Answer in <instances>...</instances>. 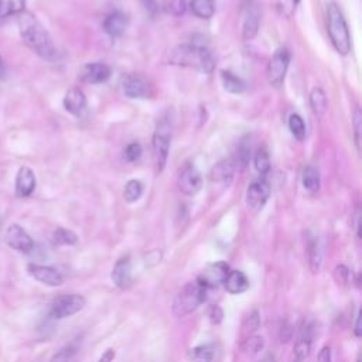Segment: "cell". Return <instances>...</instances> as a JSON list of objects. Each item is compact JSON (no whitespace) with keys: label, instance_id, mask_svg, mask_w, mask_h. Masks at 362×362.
<instances>
[{"label":"cell","instance_id":"26","mask_svg":"<svg viewBox=\"0 0 362 362\" xmlns=\"http://www.w3.org/2000/svg\"><path fill=\"white\" fill-rule=\"evenodd\" d=\"M310 107L316 116H321L327 109V96L321 88H314L310 93Z\"/></svg>","mask_w":362,"mask_h":362},{"label":"cell","instance_id":"31","mask_svg":"<svg viewBox=\"0 0 362 362\" xmlns=\"http://www.w3.org/2000/svg\"><path fill=\"white\" fill-rule=\"evenodd\" d=\"M143 194V185L139 180H130L123 190V197L127 203H136Z\"/></svg>","mask_w":362,"mask_h":362},{"label":"cell","instance_id":"18","mask_svg":"<svg viewBox=\"0 0 362 362\" xmlns=\"http://www.w3.org/2000/svg\"><path fill=\"white\" fill-rule=\"evenodd\" d=\"M112 282L115 286L119 289H126L130 282H132V265H130V259L122 257L116 262V265L112 271Z\"/></svg>","mask_w":362,"mask_h":362},{"label":"cell","instance_id":"46","mask_svg":"<svg viewBox=\"0 0 362 362\" xmlns=\"http://www.w3.org/2000/svg\"><path fill=\"white\" fill-rule=\"evenodd\" d=\"M115 358V351L114 350H107L105 354L101 356L100 362H112Z\"/></svg>","mask_w":362,"mask_h":362},{"label":"cell","instance_id":"29","mask_svg":"<svg viewBox=\"0 0 362 362\" xmlns=\"http://www.w3.org/2000/svg\"><path fill=\"white\" fill-rule=\"evenodd\" d=\"M302 183L303 187L311 192L317 191L320 188V176L317 169H314L313 166H307L303 170V176H302Z\"/></svg>","mask_w":362,"mask_h":362},{"label":"cell","instance_id":"14","mask_svg":"<svg viewBox=\"0 0 362 362\" xmlns=\"http://www.w3.org/2000/svg\"><path fill=\"white\" fill-rule=\"evenodd\" d=\"M27 271L33 278L43 284L57 287L64 283V276L55 268L44 266V265H35V263H31V265H28Z\"/></svg>","mask_w":362,"mask_h":362},{"label":"cell","instance_id":"11","mask_svg":"<svg viewBox=\"0 0 362 362\" xmlns=\"http://www.w3.org/2000/svg\"><path fill=\"white\" fill-rule=\"evenodd\" d=\"M179 188L185 195H195L203 187V177L192 164H185L179 174Z\"/></svg>","mask_w":362,"mask_h":362},{"label":"cell","instance_id":"41","mask_svg":"<svg viewBox=\"0 0 362 362\" xmlns=\"http://www.w3.org/2000/svg\"><path fill=\"white\" fill-rule=\"evenodd\" d=\"M70 356H71V351L69 348L67 350H61L58 354H55L53 356V359L50 362H69Z\"/></svg>","mask_w":362,"mask_h":362},{"label":"cell","instance_id":"22","mask_svg":"<svg viewBox=\"0 0 362 362\" xmlns=\"http://www.w3.org/2000/svg\"><path fill=\"white\" fill-rule=\"evenodd\" d=\"M235 173V166L233 164V161L229 160H224L219 161L218 164L212 168L211 173H210V179L211 181L219 183V181H229L234 177Z\"/></svg>","mask_w":362,"mask_h":362},{"label":"cell","instance_id":"17","mask_svg":"<svg viewBox=\"0 0 362 362\" xmlns=\"http://www.w3.org/2000/svg\"><path fill=\"white\" fill-rule=\"evenodd\" d=\"M259 21H260V13L256 5H249L245 12L244 17V27H242V39L245 42L253 40L257 35L259 30Z\"/></svg>","mask_w":362,"mask_h":362},{"label":"cell","instance_id":"43","mask_svg":"<svg viewBox=\"0 0 362 362\" xmlns=\"http://www.w3.org/2000/svg\"><path fill=\"white\" fill-rule=\"evenodd\" d=\"M141 3L143 5L145 10L152 13V15H154L159 10V5H157L156 0H141Z\"/></svg>","mask_w":362,"mask_h":362},{"label":"cell","instance_id":"21","mask_svg":"<svg viewBox=\"0 0 362 362\" xmlns=\"http://www.w3.org/2000/svg\"><path fill=\"white\" fill-rule=\"evenodd\" d=\"M310 351H311V327L306 324L302 327L299 340L294 345V355L299 361H303L310 355Z\"/></svg>","mask_w":362,"mask_h":362},{"label":"cell","instance_id":"39","mask_svg":"<svg viewBox=\"0 0 362 362\" xmlns=\"http://www.w3.org/2000/svg\"><path fill=\"white\" fill-rule=\"evenodd\" d=\"M361 119H362L361 109L356 107L354 111V129H355V143H356L358 149H359V142H361Z\"/></svg>","mask_w":362,"mask_h":362},{"label":"cell","instance_id":"19","mask_svg":"<svg viewBox=\"0 0 362 362\" xmlns=\"http://www.w3.org/2000/svg\"><path fill=\"white\" fill-rule=\"evenodd\" d=\"M127 23L129 20L126 15H123L122 12H114L107 16L104 21V30L111 37H120L127 27Z\"/></svg>","mask_w":362,"mask_h":362},{"label":"cell","instance_id":"13","mask_svg":"<svg viewBox=\"0 0 362 362\" xmlns=\"http://www.w3.org/2000/svg\"><path fill=\"white\" fill-rule=\"evenodd\" d=\"M112 71L107 64L92 62L87 64L80 71V80L87 84H102L109 80Z\"/></svg>","mask_w":362,"mask_h":362},{"label":"cell","instance_id":"44","mask_svg":"<svg viewBox=\"0 0 362 362\" xmlns=\"http://www.w3.org/2000/svg\"><path fill=\"white\" fill-rule=\"evenodd\" d=\"M318 362H332V350L324 347L318 354Z\"/></svg>","mask_w":362,"mask_h":362},{"label":"cell","instance_id":"25","mask_svg":"<svg viewBox=\"0 0 362 362\" xmlns=\"http://www.w3.org/2000/svg\"><path fill=\"white\" fill-rule=\"evenodd\" d=\"M191 10L200 19H211L215 13V0H191Z\"/></svg>","mask_w":362,"mask_h":362},{"label":"cell","instance_id":"12","mask_svg":"<svg viewBox=\"0 0 362 362\" xmlns=\"http://www.w3.org/2000/svg\"><path fill=\"white\" fill-rule=\"evenodd\" d=\"M6 242L15 251L24 252V253L31 252V249L35 248V242H33L31 237L17 224H13L8 228Z\"/></svg>","mask_w":362,"mask_h":362},{"label":"cell","instance_id":"32","mask_svg":"<svg viewBox=\"0 0 362 362\" xmlns=\"http://www.w3.org/2000/svg\"><path fill=\"white\" fill-rule=\"evenodd\" d=\"M53 242L55 245H75L78 242V237L70 229L58 228L53 235Z\"/></svg>","mask_w":362,"mask_h":362},{"label":"cell","instance_id":"49","mask_svg":"<svg viewBox=\"0 0 362 362\" xmlns=\"http://www.w3.org/2000/svg\"><path fill=\"white\" fill-rule=\"evenodd\" d=\"M260 362H275V358L272 355H266Z\"/></svg>","mask_w":362,"mask_h":362},{"label":"cell","instance_id":"38","mask_svg":"<svg viewBox=\"0 0 362 362\" xmlns=\"http://www.w3.org/2000/svg\"><path fill=\"white\" fill-rule=\"evenodd\" d=\"M350 276H351V272H350V269H348L347 266H344V265H340V266H337V268L334 269V279H336V282H337L338 284H341V286H345V284L350 283Z\"/></svg>","mask_w":362,"mask_h":362},{"label":"cell","instance_id":"9","mask_svg":"<svg viewBox=\"0 0 362 362\" xmlns=\"http://www.w3.org/2000/svg\"><path fill=\"white\" fill-rule=\"evenodd\" d=\"M271 197V184L265 177L253 180L246 190V206L251 211L257 212L268 203Z\"/></svg>","mask_w":362,"mask_h":362},{"label":"cell","instance_id":"20","mask_svg":"<svg viewBox=\"0 0 362 362\" xmlns=\"http://www.w3.org/2000/svg\"><path fill=\"white\" fill-rule=\"evenodd\" d=\"M224 286L228 293L242 294L249 289V280L241 271H229Z\"/></svg>","mask_w":362,"mask_h":362},{"label":"cell","instance_id":"10","mask_svg":"<svg viewBox=\"0 0 362 362\" xmlns=\"http://www.w3.org/2000/svg\"><path fill=\"white\" fill-rule=\"evenodd\" d=\"M229 273V266L225 262H215L208 265L200 275L197 278V282H199L203 287L208 289H217L221 284H224L226 276Z\"/></svg>","mask_w":362,"mask_h":362},{"label":"cell","instance_id":"15","mask_svg":"<svg viewBox=\"0 0 362 362\" xmlns=\"http://www.w3.org/2000/svg\"><path fill=\"white\" fill-rule=\"evenodd\" d=\"M64 108L71 115L80 116L87 109V96L82 89L71 88L64 96Z\"/></svg>","mask_w":362,"mask_h":362},{"label":"cell","instance_id":"8","mask_svg":"<svg viewBox=\"0 0 362 362\" xmlns=\"http://www.w3.org/2000/svg\"><path fill=\"white\" fill-rule=\"evenodd\" d=\"M290 62V53L287 48H279L268 64V81L273 88H280L284 82L286 73Z\"/></svg>","mask_w":362,"mask_h":362},{"label":"cell","instance_id":"7","mask_svg":"<svg viewBox=\"0 0 362 362\" xmlns=\"http://www.w3.org/2000/svg\"><path fill=\"white\" fill-rule=\"evenodd\" d=\"M122 88L126 96L134 100H145L154 92L152 82L142 74H126L122 77Z\"/></svg>","mask_w":362,"mask_h":362},{"label":"cell","instance_id":"45","mask_svg":"<svg viewBox=\"0 0 362 362\" xmlns=\"http://www.w3.org/2000/svg\"><path fill=\"white\" fill-rule=\"evenodd\" d=\"M359 225H361V214H359V208H356L355 212H354V229H355V233H356V237H358V238L361 237Z\"/></svg>","mask_w":362,"mask_h":362},{"label":"cell","instance_id":"16","mask_svg":"<svg viewBox=\"0 0 362 362\" xmlns=\"http://www.w3.org/2000/svg\"><path fill=\"white\" fill-rule=\"evenodd\" d=\"M36 188V176L28 168H21L16 177V195L20 199L31 195Z\"/></svg>","mask_w":362,"mask_h":362},{"label":"cell","instance_id":"1","mask_svg":"<svg viewBox=\"0 0 362 362\" xmlns=\"http://www.w3.org/2000/svg\"><path fill=\"white\" fill-rule=\"evenodd\" d=\"M19 27L20 36L30 50L47 61H55L58 58V50L54 46L51 36L36 16L23 12L19 15Z\"/></svg>","mask_w":362,"mask_h":362},{"label":"cell","instance_id":"36","mask_svg":"<svg viewBox=\"0 0 362 362\" xmlns=\"http://www.w3.org/2000/svg\"><path fill=\"white\" fill-rule=\"evenodd\" d=\"M300 0H275L276 8L279 9V12L286 16V17H291L296 8H298Z\"/></svg>","mask_w":362,"mask_h":362},{"label":"cell","instance_id":"2","mask_svg":"<svg viewBox=\"0 0 362 362\" xmlns=\"http://www.w3.org/2000/svg\"><path fill=\"white\" fill-rule=\"evenodd\" d=\"M169 62L179 65V67L194 69L204 74L212 73L215 67L211 51L199 44H183L176 47L169 57Z\"/></svg>","mask_w":362,"mask_h":362},{"label":"cell","instance_id":"34","mask_svg":"<svg viewBox=\"0 0 362 362\" xmlns=\"http://www.w3.org/2000/svg\"><path fill=\"white\" fill-rule=\"evenodd\" d=\"M263 347H265V341H263L262 337H257V336H249L244 344V351L249 355H256L259 354Z\"/></svg>","mask_w":362,"mask_h":362},{"label":"cell","instance_id":"5","mask_svg":"<svg viewBox=\"0 0 362 362\" xmlns=\"http://www.w3.org/2000/svg\"><path fill=\"white\" fill-rule=\"evenodd\" d=\"M207 289L199 282L187 283L183 290L177 294L173 305V313L176 317H185L192 313L201 303L206 302Z\"/></svg>","mask_w":362,"mask_h":362},{"label":"cell","instance_id":"6","mask_svg":"<svg viewBox=\"0 0 362 362\" xmlns=\"http://www.w3.org/2000/svg\"><path fill=\"white\" fill-rule=\"evenodd\" d=\"M85 307V299L80 294H65L57 298L50 307V316L61 320L80 313Z\"/></svg>","mask_w":362,"mask_h":362},{"label":"cell","instance_id":"4","mask_svg":"<svg viewBox=\"0 0 362 362\" xmlns=\"http://www.w3.org/2000/svg\"><path fill=\"white\" fill-rule=\"evenodd\" d=\"M172 132L173 125L170 116H163L156 126L154 135H153V159L156 164V172L161 173L166 168L170 142H172Z\"/></svg>","mask_w":362,"mask_h":362},{"label":"cell","instance_id":"33","mask_svg":"<svg viewBox=\"0 0 362 362\" xmlns=\"http://www.w3.org/2000/svg\"><path fill=\"white\" fill-rule=\"evenodd\" d=\"M188 356L191 362H212L214 352L208 345H200L192 348Z\"/></svg>","mask_w":362,"mask_h":362},{"label":"cell","instance_id":"23","mask_svg":"<svg viewBox=\"0 0 362 362\" xmlns=\"http://www.w3.org/2000/svg\"><path fill=\"white\" fill-rule=\"evenodd\" d=\"M26 9V0H0V21L10 17L19 16Z\"/></svg>","mask_w":362,"mask_h":362},{"label":"cell","instance_id":"37","mask_svg":"<svg viewBox=\"0 0 362 362\" xmlns=\"http://www.w3.org/2000/svg\"><path fill=\"white\" fill-rule=\"evenodd\" d=\"M141 156H142V146L138 142H134V143L127 145L125 152H123V157L129 163H134V161L139 160Z\"/></svg>","mask_w":362,"mask_h":362},{"label":"cell","instance_id":"40","mask_svg":"<svg viewBox=\"0 0 362 362\" xmlns=\"http://www.w3.org/2000/svg\"><path fill=\"white\" fill-rule=\"evenodd\" d=\"M169 12H172L176 16H180L185 10L184 0H169Z\"/></svg>","mask_w":362,"mask_h":362},{"label":"cell","instance_id":"42","mask_svg":"<svg viewBox=\"0 0 362 362\" xmlns=\"http://www.w3.org/2000/svg\"><path fill=\"white\" fill-rule=\"evenodd\" d=\"M210 317H211V321L218 324L222 321V317H224V313L221 310L219 306H212L211 307V311H210Z\"/></svg>","mask_w":362,"mask_h":362},{"label":"cell","instance_id":"3","mask_svg":"<svg viewBox=\"0 0 362 362\" xmlns=\"http://www.w3.org/2000/svg\"><path fill=\"white\" fill-rule=\"evenodd\" d=\"M328 35L338 54L347 55L351 51V36L343 12L336 3H330L327 8Z\"/></svg>","mask_w":362,"mask_h":362},{"label":"cell","instance_id":"48","mask_svg":"<svg viewBox=\"0 0 362 362\" xmlns=\"http://www.w3.org/2000/svg\"><path fill=\"white\" fill-rule=\"evenodd\" d=\"M5 71H6V69H5V62H3L2 57H0V78H3Z\"/></svg>","mask_w":362,"mask_h":362},{"label":"cell","instance_id":"47","mask_svg":"<svg viewBox=\"0 0 362 362\" xmlns=\"http://www.w3.org/2000/svg\"><path fill=\"white\" fill-rule=\"evenodd\" d=\"M359 318H361V314L356 316V324H355V336L359 337L361 336V325H359Z\"/></svg>","mask_w":362,"mask_h":362},{"label":"cell","instance_id":"35","mask_svg":"<svg viewBox=\"0 0 362 362\" xmlns=\"http://www.w3.org/2000/svg\"><path fill=\"white\" fill-rule=\"evenodd\" d=\"M260 327V316H259V311L257 310H253L245 320L244 323V332L248 334V336H252L253 333H256L259 330Z\"/></svg>","mask_w":362,"mask_h":362},{"label":"cell","instance_id":"28","mask_svg":"<svg viewBox=\"0 0 362 362\" xmlns=\"http://www.w3.org/2000/svg\"><path fill=\"white\" fill-rule=\"evenodd\" d=\"M289 129L291 135L298 141H305L306 138V123L303 118L298 114H291L289 116Z\"/></svg>","mask_w":362,"mask_h":362},{"label":"cell","instance_id":"30","mask_svg":"<svg viewBox=\"0 0 362 362\" xmlns=\"http://www.w3.org/2000/svg\"><path fill=\"white\" fill-rule=\"evenodd\" d=\"M255 169L256 172L262 176L265 177L269 170H271V157L266 149H259L257 153L255 154Z\"/></svg>","mask_w":362,"mask_h":362},{"label":"cell","instance_id":"27","mask_svg":"<svg viewBox=\"0 0 362 362\" xmlns=\"http://www.w3.org/2000/svg\"><path fill=\"white\" fill-rule=\"evenodd\" d=\"M309 259H310V268L313 273H317L323 263V251L317 238H313L309 242Z\"/></svg>","mask_w":362,"mask_h":362},{"label":"cell","instance_id":"24","mask_svg":"<svg viewBox=\"0 0 362 362\" xmlns=\"http://www.w3.org/2000/svg\"><path fill=\"white\" fill-rule=\"evenodd\" d=\"M221 81L224 88L231 93H242L246 89L245 82L231 71H221Z\"/></svg>","mask_w":362,"mask_h":362}]
</instances>
